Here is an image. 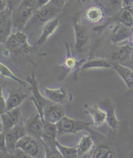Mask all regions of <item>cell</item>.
Here are the masks:
<instances>
[{"label":"cell","mask_w":133,"mask_h":158,"mask_svg":"<svg viewBox=\"0 0 133 158\" xmlns=\"http://www.w3.org/2000/svg\"><path fill=\"white\" fill-rule=\"evenodd\" d=\"M116 22H119L125 25L133 27V19L132 12L129 8H123L117 14L114 15Z\"/></svg>","instance_id":"29"},{"label":"cell","mask_w":133,"mask_h":158,"mask_svg":"<svg viewBox=\"0 0 133 158\" xmlns=\"http://www.w3.org/2000/svg\"><path fill=\"white\" fill-rule=\"evenodd\" d=\"M98 3L108 13L116 11L118 13L123 7V0H97ZM116 13V14H117Z\"/></svg>","instance_id":"28"},{"label":"cell","mask_w":133,"mask_h":158,"mask_svg":"<svg viewBox=\"0 0 133 158\" xmlns=\"http://www.w3.org/2000/svg\"><path fill=\"white\" fill-rule=\"evenodd\" d=\"M132 29H133V27H132Z\"/></svg>","instance_id":"41"},{"label":"cell","mask_w":133,"mask_h":158,"mask_svg":"<svg viewBox=\"0 0 133 158\" xmlns=\"http://www.w3.org/2000/svg\"><path fill=\"white\" fill-rule=\"evenodd\" d=\"M84 61V60H79L77 58L72 56L70 47L68 46H66V56L62 64L61 65L66 72H71L77 70L78 69H80Z\"/></svg>","instance_id":"23"},{"label":"cell","mask_w":133,"mask_h":158,"mask_svg":"<svg viewBox=\"0 0 133 158\" xmlns=\"http://www.w3.org/2000/svg\"><path fill=\"white\" fill-rule=\"evenodd\" d=\"M66 2V0H51V3H53L54 5H55L56 7L62 9Z\"/></svg>","instance_id":"35"},{"label":"cell","mask_w":133,"mask_h":158,"mask_svg":"<svg viewBox=\"0 0 133 158\" xmlns=\"http://www.w3.org/2000/svg\"><path fill=\"white\" fill-rule=\"evenodd\" d=\"M133 6V0H123V7L131 8Z\"/></svg>","instance_id":"37"},{"label":"cell","mask_w":133,"mask_h":158,"mask_svg":"<svg viewBox=\"0 0 133 158\" xmlns=\"http://www.w3.org/2000/svg\"><path fill=\"white\" fill-rule=\"evenodd\" d=\"M11 52L7 48H4L2 50V55L5 57H9L10 56Z\"/></svg>","instance_id":"39"},{"label":"cell","mask_w":133,"mask_h":158,"mask_svg":"<svg viewBox=\"0 0 133 158\" xmlns=\"http://www.w3.org/2000/svg\"><path fill=\"white\" fill-rule=\"evenodd\" d=\"M40 142L37 138L27 134L18 142L16 148L23 150L31 158H37L40 155Z\"/></svg>","instance_id":"9"},{"label":"cell","mask_w":133,"mask_h":158,"mask_svg":"<svg viewBox=\"0 0 133 158\" xmlns=\"http://www.w3.org/2000/svg\"><path fill=\"white\" fill-rule=\"evenodd\" d=\"M8 7V3L7 0H1V10H0V12L4 10L5 9H7Z\"/></svg>","instance_id":"38"},{"label":"cell","mask_w":133,"mask_h":158,"mask_svg":"<svg viewBox=\"0 0 133 158\" xmlns=\"http://www.w3.org/2000/svg\"><path fill=\"white\" fill-rule=\"evenodd\" d=\"M95 146L94 140L91 135H84L82 136L76 146L79 157L88 156Z\"/></svg>","instance_id":"21"},{"label":"cell","mask_w":133,"mask_h":158,"mask_svg":"<svg viewBox=\"0 0 133 158\" xmlns=\"http://www.w3.org/2000/svg\"><path fill=\"white\" fill-rule=\"evenodd\" d=\"M37 9L35 4H27L22 3L13 10V26L18 30L22 31L26 28Z\"/></svg>","instance_id":"3"},{"label":"cell","mask_w":133,"mask_h":158,"mask_svg":"<svg viewBox=\"0 0 133 158\" xmlns=\"http://www.w3.org/2000/svg\"><path fill=\"white\" fill-rule=\"evenodd\" d=\"M4 133L9 156L10 154H13L16 150L18 142L23 137L27 134L26 130L25 124L23 122H21L18 124L6 131L4 132Z\"/></svg>","instance_id":"6"},{"label":"cell","mask_w":133,"mask_h":158,"mask_svg":"<svg viewBox=\"0 0 133 158\" xmlns=\"http://www.w3.org/2000/svg\"><path fill=\"white\" fill-rule=\"evenodd\" d=\"M112 25L110 35V40L112 44L118 45L127 40H129L133 33L132 27L119 22H115Z\"/></svg>","instance_id":"8"},{"label":"cell","mask_w":133,"mask_h":158,"mask_svg":"<svg viewBox=\"0 0 133 158\" xmlns=\"http://www.w3.org/2000/svg\"><path fill=\"white\" fill-rule=\"evenodd\" d=\"M132 51V48L130 44L118 46L112 52L111 58L114 62L126 65L131 60Z\"/></svg>","instance_id":"14"},{"label":"cell","mask_w":133,"mask_h":158,"mask_svg":"<svg viewBox=\"0 0 133 158\" xmlns=\"http://www.w3.org/2000/svg\"><path fill=\"white\" fill-rule=\"evenodd\" d=\"M9 157H17V158H31L26 152L20 148H16L13 154H10Z\"/></svg>","instance_id":"33"},{"label":"cell","mask_w":133,"mask_h":158,"mask_svg":"<svg viewBox=\"0 0 133 158\" xmlns=\"http://www.w3.org/2000/svg\"><path fill=\"white\" fill-rule=\"evenodd\" d=\"M0 73H1L2 77L13 80L20 84V85H22L23 87H27L29 86V85L27 81H23L21 78L18 77L16 74H14V72L12 71L7 65L3 64V63H0Z\"/></svg>","instance_id":"26"},{"label":"cell","mask_w":133,"mask_h":158,"mask_svg":"<svg viewBox=\"0 0 133 158\" xmlns=\"http://www.w3.org/2000/svg\"><path fill=\"white\" fill-rule=\"evenodd\" d=\"M42 146L44 147V157L47 158H51V157H60L62 158V156L59 152L57 147H51L50 146L42 144Z\"/></svg>","instance_id":"31"},{"label":"cell","mask_w":133,"mask_h":158,"mask_svg":"<svg viewBox=\"0 0 133 158\" xmlns=\"http://www.w3.org/2000/svg\"><path fill=\"white\" fill-rule=\"evenodd\" d=\"M25 126L28 135L37 138L40 141L41 140L44 132V120L38 112L27 120Z\"/></svg>","instance_id":"11"},{"label":"cell","mask_w":133,"mask_h":158,"mask_svg":"<svg viewBox=\"0 0 133 158\" xmlns=\"http://www.w3.org/2000/svg\"><path fill=\"white\" fill-rule=\"evenodd\" d=\"M51 0H36V4H37V9L46 5L51 2Z\"/></svg>","instance_id":"36"},{"label":"cell","mask_w":133,"mask_h":158,"mask_svg":"<svg viewBox=\"0 0 133 158\" xmlns=\"http://www.w3.org/2000/svg\"><path fill=\"white\" fill-rule=\"evenodd\" d=\"M44 96L50 101L56 104H62L68 98V91L64 87L56 89L44 87Z\"/></svg>","instance_id":"18"},{"label":"cell","mask_w":133,"mask_h":158,"mask_svg":"<svg viewBox=\"0 0 133 158\" xmlns=\"http://www.w3.org/2000/svg\"><path fill=\"white\" fill-rule=\"evenodd\" d=\"M98 69H112V63L108 61L107 59L104 58L95 57L84 61L80 68L81 70Z\"/></svg>","instance_id":"24"},{"label":"cell","mask_w":133,"mask_h":158,"mask_svg":"<svg viewBox=\"0 0 133 158\" xmlns=\"http://www.w3.org/2000/svg\"><path fill=\"white\" fill-rule=\"evenodd\" d=\"M22 122V111L19 107L7 111L1 114V131L5 132Z\"/></svg>","instance_id":"10"},{"label":"cell","mask_w":133,"mask_h":158,"mask_svg":"<svg viewBox=\"0 0 133 158\" xmlns=\"http://www.w3.org/2000/svg\"><path fill=\"white\" fill-rule=\"evenodd\" d=\"M26 81L29 85V87H31V96L30 99L33 103V104L37 109V112L40 114L42 118L44 119V110L46 105L50 101L48 100L45 96L42 94L40 89L39 85L37 81V79L34 73L32 72L31 74L27 77Z\"/></svg>","instance_id":"4"},{"label":"cell","mask_w":133,"mask_h":158,"mask_svg":"<svg viewBox=\"0 0 133 158\" xmlns=\"http://www.w3.org/2000/svg\"><path fill=\"white\" fill-rule=\"evenodd\" d=\"M74 28L75 31V50L79 53H83L85 50L88 43L89 33L88 30L79 23L74 22Z\"/></svg>","instance_id":"13"},{"label":"cell","mask_w":133,"mask_h":158,"mask_svg":"<svg viewBox=\"0 0 133 158\" xmlns=\"http://www.w3.org/2000/svg\"><path fill=\"white\" fill-rule=\"evenodd\" d=\"M129 44H131V46L132 47L133 46V33H132V35H131V36L130 37V39H129Z\"/></svg>","instance_id":"40"},{"label":"cell","mask_w":133,"mask_h":158,"mask_svg":"<svg viewBox=\"0 0 133 158\" xmlns=\"http://www.w3.org/2000/svg\"><path fill=\"white\" fill-rule=\"evenodd\" d=\"M92 124H93L92 122H87V121L73 118L66 115L57 123L58 135L66 134L76 135L83 131H88L92 134L101 135L99 133L90 128V126Z\"/></svg>","instance_id":"1"},{"label":"cell","mask_w":133,"mask_h":158,"mask_svg":"<svg viewBox=\"0 0 133 158\" xmlns=\"http://www.w3.org/2000/svg\"><path fill=\"white\" fill-rule=\"evenodd\" d=\"M85 109L92 118L94 127H99L107 123V112L105 109H103L97 105H86Z\"/></svg>","instance_id":"17"},{"label":"cell","mask_w":133,"mask_h":158,"mask_svg":"<svg viewBox=\"0 0 133 158\" xmlns=\"http://www.w3.org/2000/svg\"><path fill=\"white\" fill-rule=\"evenodd\" d=\"M92 158H112L113 152L112 150L105 144H101L95 147L88 154Z\"/></svg>","instance_id":"27"},{"label":"cell","mask_w":133,"mask_h":158,"mask_svg":"<svg viewBox=\"0 0 133 158\" xmlns=\"http://www.w3.org/2000/svg\"><path fill=\"white\" fill-rule=\"evenodd\" d=\"M58 135L57 124L51 123L44 120L43 135L40 140L42 144H44L51 147H57L56 142Z\"/></svg>","instance_id":"15"},{"label":"cell","mask_w":133,"mask_h":158,"mask_svg":"<svg viewBox=\"0 0 133 158\" xmlns=\"http://www.w3.org/2000/svg\"><path fill=\"white\" fill-rule=\"evenodd\" d=\"M28 95L20 90H11L7 100V111L19 107L24 102Z\"/></svg>","instance_id":"22"},{"label":"cell","mask_w":133,"mask_h":158,"mask_svg":"<svg viewBox=\"0 0 133 158\" xmlns=\"http://www.w3.org/2000/svg\"><path fill=\"white\" fill-rule=\"evenodd\" d=\"M104 10L99 6H91L88 7L84 14L86 19L91 23H98L104 18Z\"/></svg>","instance_id":"25"},{"label":"cell","mask_w":133,"mask_h":158,"mask_svg":"<svg viewBox=\"0 0 133 158\" xmlns=\"http://www.w3.org/2000/svg\"><path fill=\"white\" fill-rule=\"evenodd\" d=\"M0 152H1V154L5 156V157H9V152L7 149V144H6L5 133L3 132H0Z\"/></svg>","instance_id":"32"},{"label":"cell","mask_w":133,"mask_h":158,"mask_svg":"<svg viewBox=\"0 0 133 158\" xmlns=\"http://www.w3.org/2000/svg\"><path fill=\"white\" fill-rule=\"evenodd\" d=\"M0 107H1V114L7 111V100L4 96L2 88L1 90V104H0Z\"/></svg>","instance_id":"34"},{"label":"cell","mask_w":133,"mask_h":158,"mask_svg":"<svg viewBox=\"0 0 133 158\" xmlns=\"http://www.w3.org/2000/svg\"><path fill=\"white\" fill-rule=\"evenodd\" d=\"M102 105H103L104 109L107 112V123L108 126L113 131L118 130L120 126V122L117 117L116 110L112 103L110 100L105 99L103 101Z\"/></svg>","instance_id":"20"},{"label":"cell","mask_w":133,"mask_h":158,"mask_svg":"<svg viewBox=\"0 0 133 158\" xmlns=\"http://www.w3.org/2000/svg\"><path fill=\"white\" fill-rule=\"evenodd\" d=\"M5 45L12 53L16 55L33 53L38 49L35 46H31L29 44L27 35L20 30L12 33Z\"/></svg>","instance_id":"2"},{"label":"cell","mask_w":133,"mask_h":158,"mask_svg":"<svg viewBox=\"0 0 133 158\" xmlns=\"http://www.w3.org/2000/svg\"><path fill=\"white\" fill-rule=\"evenodd\" d=\"M62 104L50 102L44 110V119L47 122L57 124L66 116L64 109Z\"/></svg>","instance_id":"12"},{"label":"cell","mask_w":133,"mask_h":158,"mask_svg":"<svg viewBox=\"0 0 133 158\" xmlns=\"http://www.w3.org/2000/svg\"><path fill=\"white\" fill-rule=\"evenodd\" d=\"M59 24L60 18L58 17H56L53 18V19L47 22L43 26V28H42V33L40 37L34 46L39 48L42 45H43L55 33L59 26Z\"/></svg>","instance_id":"16"},{"label":"cell","mask_w":133,"mask_h":158,"mask_svg":"<svg viewBox=\"0 0 133 158\" xmlns=\"http://www.w3.org/2000/svg\"><path fill=\"white\" fill-rule=\"evenodd\" d=\"M56 146L59 152L63 158H77L79 157L76 147H70L65 146L57 141Z\"/></svg>","instance_id":"30"},{"label":"cell","mask_w":133,"mask_h":158,"mask_svg":"<svg viewBox=\"0 0 133 158\" xmlns=\"http://www.w3.org/2000/svg\"><path fill=\"white\" fill-rule=\"evenodd\" d=\"M13 10L7 7L0 12V40L1 43L5 44L13 33Z\"/></svg>","instance_id":"7"},{"label":"cell","mask_w":133,"mask_h":158,"mask_svg":"<svg viewBox=\"0 0 133 158\" xmlns=\"http://www.w3.org/2000/svg\"><path fill=\"white\" fill-rule=\"evenodd\" d=\"M112 69L122 78L129 90H133V70L127 65L116 62L112 63Z\"/></svg>","instance_id":"19"},{"label":"cell","mask_w":133,"mask_h":158,"mask_svg":"<svg viewBox=\"0 0 133 158\" xmlns=\"http://www.w3.org/2000/svg\"><path fill=\"white\" fill-rule=\"evenodd\" d=\"M61 9H60L51 2L48 4L38 8L34 13L33 16L29 21V24H44L53 18L57 17V15L60 13Z\"/></svg>","instance_id":"5"}]
</instances>
